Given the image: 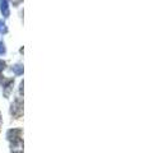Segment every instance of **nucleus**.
Listing matches in <instances>:
<instances>
[{
	"label": "nucleus",
	"mask_w": 145,
	"mask_h": 153,
	"mask_svg": "<svg viewBox=\"0 0 145 153\" xmlns=\"http://www.w3.org/2000/svg\"><path fill=\"white\" fill-rule=\"evenodd\" d=\"M10 152L12 153H23V143L21 139L13 140L10 146Z\"/></svg>",
	"instance_id": "obj_1"
}]
</instances>
